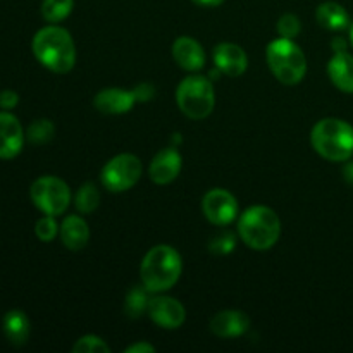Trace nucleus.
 I'll use <instances>...</instances> for the list:
<instances>
[{"mask_svg":"<svg viewBox=\"0 0 353 353\" xmlns=\"http://www.w3.org/2000/svg\"><path fill=\"white\" fill-rule=\"evenodd\" d=\"M33 54L41 65L64 74L74 68L76 48L71 34L61 26H45L33 37Z\"/></svg>","mask_w":353,"mask_h":353,"instance_id":"obj_1","label":"nucleus"},{"mask_svg":"<svg viewBox=\"0 0 353 353\" xmlns=\"http://www.w3.org/2000/svg\"><path fill=\"white\" fill-rule=\"evenodd\" d=\"M181 257L169 245H157L147 252L140 268L141 283L152 293L171 290L181 276Z\"/></svg>","mask_w":353,"mask_h":353,"instance_id":"obj_2","label":"nucleus"},{"mask_svg":"<svg viewBox=\"0 0 353 353\" xmlns=\"http://www.w3.org/2000/svg\"><path fill=\"white\" fill-rule=\"evenodd\" d=\"M314 150L331 162L350 161L353 155V126L338 117L321 119L310 133Z\"/></svg>","mask_w":353,"mask_h":353,"instance_id":"obj_3","label":"nucleus"},{"mask_svg":"<svg viewBox=\"0 0 353 353\" xmlns=\"http://www.w3.org/2000/svg\"><path fill=\"white\" fill-rule=\"evenodd\" d=\"M238 233L254 250H268L274 247L281 234V223L278 214L264 205H255L245 210L238 221Z\"/></svg>","mask_w":353,"mask_h":353,"instance_id":"obj_4","label":"nucleus"},{"mask_svg":"<svg viewBox=\"0 0 353 353\" xmlns=\"http://www.w3.org/2000/svg\"><path fill=\"white\" fill-rule=\"evenodd\" d=\"M269 69L285 85H296L305 78L307 59L302 48L290 38H278L265 50Z\"/></svg>","mask_w":353,"mask_h":353,"instance_id":"obj_5","label":"nucleus"},{"mask_svg":"<svg viewBox=\"0 0 353 353\" xmlns=\"http://www.w3.org/2000/svg\"><path fill=\"white\" fill-rule=\"evenodd\" d=\"M176 102L179 110L190 119H205L216 103L212 83L205 76H188L176 90Z\"/></svg>","mask_w":353,"mask_h":353,"instance_id":"obj_6","label":"nucleus"},{"mask_svg":"<svg viewBox=\"0 0 353 353\" xmlns=\"http://www.w3.org/2000/svg\"><path fill=\"white\" fill-rule=\"evenodd\" d=\"M31 200L34 207L47 216H61L71 202L69 186L55 176H41L31 185Z\"/></svg>","mask_w":353,"mask_h":353,"instance_id":"obj_7","label":"nucleus"},{"mask_svg":"<svg viewBox=\"0 0 353 353\" xmlns=\"http://www.w3.org/2000/svg\"><path fill=\"white\" fill-rule=\"evenodd\" d=\"M141 176V162L133 154H121L110 159L102 169V185L110 192H126L133 188Z\"/></svg>","mask_w":353,"mask_h":353,"instance_id":"obj_8","label":"nucleus"},{"mask_svg":"<svg viewBox=\"0 0 353 353\" xmlns=\"http://www.w3.org/2000/svg\"><path fill=\"white\" fill-rule=\"evenodd\" d=\"M203 216L216 226H228L236 219L238 202L228 190L214 188L202 200Z\"/></svg>","mask_w":353,"mask_h":353,"instance_id":"obj_9","label":"nucleus"},{"mask_svg":"<svg viewBox=\"0 0 353 353\" xmlns=\"http://www.w3.org/2000/svg\"><path fill=\"white\" fill-rule=\"evenodd\" d=\"M147 314L159 327L164 330H178L186 319L185 307L171 296H154L148 300Z\"/></svg>","mask_w":353,"mask_h":353,"instance_id":"obj_10","label":"nucleus"},{"mask_svg":"<svg viewBox=\"0 0 353 353\" xmlns=\"http://www.w3.org/2000/svg\"><path fill=\"white\" fill-rule=\"evenodd\" d=\"M24 131L19 119L10 112H0V159L10 161L23 150Z\"/></svg>","mask_w":353,"mask_h":353,"instance_id":"obj_11","label":"nucleus"},{"mask_svg":"<svg viewBox=\"0 0 353 353\" xmlns=\"http://www.w3.org/2000/svg\"><path fill=\"white\" fill-rule=\"evenodd\" d=\"M181 171V155L174 148H164L148 165V176L155 185H169Z\"/></svg>","mask_w":353,"mask_h":353,"instance_id":"obj_12","label":"nucleus"},{"mask_svg":"<svg viewBox=\"0 0 353 353\" xmlns=\"http://www.w3.org/2000/svg\"><path fill=\"white\" fill-rule=\"evenodd\" d=\"M214 62L226 76L238 78L248 68V57L241 47L234 43H221L214 48Z\"/></svg>","mask_w":353,"mask_h":353,"instance_id":"obj_13","label":"nucleus"},{"mask_svg":"<svg viewBox=\"0 0 353 353\" xmlns=\"http://www.w3.org/2000/svg\"><path fill=\"white\" fill-rule=\"evenodd\" d=\"M134 100H137L134 92L121 88H105L97 93L95 99H93V105L102 114L116 116V114H124L133 109Z\"/></svg>","mask_w":353,"mask_h":353,"instance_id":"obj_14","label":"nucleus"},{"mask_svg":"<svg viewBox=\"0 0 353 353\" xmlns=\"http://www.w3.org/2000/svg\"><path fill=\"white\" fill-rule=\"evenodd\" d=\"M250 326V319L241 310H223L210 321V330L219 338L241 336Z\"/></svg>","mask_w":353,"mask_h":353,"instance_id":"obj_15","label":"nucleus"},{"mask_svg":"<svg viewBox=\"0 0 353 353\" xmlns=\"http://www.w3.org/2000/svg\"><path fill=\"white\" fill-rule=\"evenodd\" d=\"M172 57L179 68L186 71H200L205 64V54L196 40L190 37H179L172 43Z\"/></svg>","mask_w":353,"mask_h":353,"instance_id":"obj_16","label":"nucleus"},{"mask_svg":"<svg viewBox=\"0 0 353 353\" xmlns=\"http://www.w3.org/2000/svg\"><path fill=\"white\" fill-rule=\"evenodd\" d=\"M327 74L338 90L353 93V55L347 50L334 52L327 64Z\"/></svg>","mask_w":353,"mask_h":353,"instance_id":"obj_17","label":"nucleus"},{"mask_svg":"<svg viewBox=\"0 0 353 353\" xmlns=\"http://www.w3.org/2000/svg\"><path fill=\"white\" fill-rule=\"evenodd\" d=\"M61 240L69 250H81L90 240L88 224L79 216H68L61 224Z\"/></svg>","mask_w":353,"mask_h":353,"instance_id":"obj_18","label":"nucleus"},{"mask_svg":"<svg viewBox=\"0 0 353 353\" xmlns=\"http://www.w3.org/2000/svg\"><path fill=\"white\" fill-rule=\"evenodd\" d=\"M3 334L14 347H21L30 338V319L23 310H9L2 321Z\"/></svg>","mask_w":353,"mask_h":353,"instance_id":"obj_19","label":"nucleus"},{"mask_svg":"<svg viewBox=\"0 0 353 353\" xmlns=\"http://www.w3.org/2000/svg\"><path fill=\"white\" fill-rule=\"evenodd\" d=\"M317 21L323 28L331 31H341L350 24V16L347 9L338 2H324L317 7Z\"/></svg>","mask_w":353,"mask_h":353,"instance_id":"obj_20","label":"nucleus"},{"mask_svg":"<svg viewBox=\"0 0 353 353\" xmlns=\"http://www.w3.org/2000/svg\"><path fill=\"white\" fill-rule=\"evenodd\" d=\"M74 0H43L41 2V16L48 23H59L71 14Z\"/></svg>","mask_w":353,"mask_h":353,"instance_id":"obj_21","label":"nucleus"},{"mask_svg":"<svg viewBox=\"0 0 353 353\" xmlns=\"http://www.w3.org/2000/svg\"><path fill=\"white\" fill-rule=\"evenodd\" d=\"M76 209L83 214H90L99 207L100 203V192L93 183H85L81 188L76 192L74 196Z\"/></svg>","mask_w":353,"mask_h":353,"instance_id":"obj_22","label":"nucleus"},{"mask_svg":"<svg viewBox=\"0 0 353 353\" xmlns=\"http://www.w3.org/2000/svg\"><path fill=\"white\" fill-rule=\"evenodd\" d=\"M148 290L145 288H140V286H137V288L131 290L130 293H128L126 296V302H124V310H126V316L131 317V319H137V317H140L141 314L147 312L148 309V295H147Z\"/></svg>","mask_w":353,"mask_h":353,"instance_id":"obj_23","label":"nucleus"},{"mask_svg":"<svg viewBox=\"0 0 353 353\" xmlns=\"http://www.w3.org/2000/svg\"><path fill=\"white\" fill-rule=\"evenodd\" d=\"M54 131H55V128L50 121L38 119V121H34L30 128H28L26 137L31 143L41 145V143H47V141L52 140V137H54Z\"/></svg>","mask_w":353,"mask_h":353,"instance_id":"obj_24","label":"nucleus"},{"mask_svg":"<svg viewBox=\"0 0 353 353\" xmlns=\"http://www.w3.org/2000/svg\"><path fill=\"white\" fill-rule=\"evenodd\" d=\"M74 353H110V347L99 336L93 334H86V336L79 338L72 347Z\"/></svg>","mask_w":353,"mask_h":353,"instance_id":"obj_25","label":"nucleus"},{"mask_svg":"<svg viewBox=\"0 0 353 353\" xmlns=\"http://www.w3.org/2000/svg\"><path fill=\"white\" fill-rule=\"evenodd\" d=\"M59 231L61 230L57 228L54 216H47V214H45V217L38 219L37 224H34V233H37V236L41 241H52L57 236Z\"/></svg>","mask_w":353,"mask_h":353,"instance_id":"obj_26","label":"nucleus"},{"mask_svg":"<svg viewBox=\"0 0 353 353\" xmlns=\"http://www.w3.org/2000/svg\"><path fill=\"white\" fill-rule=\"evenodd\" d=\"M302 26H300V21L295 14H285L281 16V19L278 21V31L283 38H295L300 33Z\"/></svg>","mask_w":353,"mask_h":353,"instance_id":"obj_27","label":"nucleus"},{"mask_svg":"<svg viewBox=\"0 0 353 353\" xmlns=\"http://www.w3.org/2000/svg\"><path fill=\"white\" fill-rule=\"evenodd\" d=\"M17 102H19V95H17L14 90H3V92L0 93V107H2V109H14V107L17 105Z\"/></svg>","mask_w":353,"mask_h":353,"instance_id":"obj_28","label":"nucleus"},{"mask_svg":"<svg viewBox=\"0 0 353 353\" xmlns=\"http://www.w3.org/2000/svg\"><path fill=\"white\" fill-rule=\"evenodd\" d=\"M212 245H219V248L214 250L216 254H228V252H231L234 248V236H231V234H221L219 238H216L212 241Z\"/></svg>","mask_w":353,"mask_h":353,"instance_id":"obj_29","label":"nucleus"},{"mask_svg":"<svg viewBox=\"0 0 353 353\" xmlns=\"http://www.w3.org/2000/svg\"><path fill=\"white\" fill-rule=\"evenodd\" d=\"M133 92H134V97H137V100H140V102H145V100H148V99H152V97H154V86L143 83V85H138L137 88L133 90Z\"/></svg>","mask_w":353,"mask_h":353,"instance_id":"obj_30","label":"nucleus"},{"mask_svg":"<svg viewBox=\"0 0 353 353\" xmlns=\"http://www.w3.org/2000/svg\"><path fill=\"white\" fill-rule=\"evenodd\" d=\"M152 352H155V348L152 347L150 343H145V341H140V343H134L126 348V353H152Z\"/></svg>","mask_w":353,"mask_h":353,"instance_id":"obj_31","label":"nucleus"},{"mask_svg":"<svg viewBox=\"0 0 353 353\" xmlns=\"http://www.w3.org/2000/svg\"><path fill=\"white\" fill-rule=\"evenodd\" d=\"M193 3L196 6H202V7H217L224 2V0H192Z\"/></svg>","mask_w":353,"mask_h":353,"instance_id":"obj_32","label":"nucleus"},{"mask_svg":"<svg viewBox=\"0 0 353 353\" xmlns=\"http://www.w3.org/2000/svg\"><path fill=\"white\" fill-rule=\"evenodd\" d=\"M345 179H347L348 183H352L353 185V162H350V164L345 165Z\"/></svg>","mask_w":353,"mask_h":353,"instance_id":"obj_33","label":"nucleus"},{"mask_svg":"<svg viewBox=\"0 0 353 353\" xmlns=\"http://www.w3.org/2000/svg\"><path fill=\"white\" fill-rule=\"evenodd\" d=\"M333 48L334 52H343L347 50V43H345V40H341V38H336V40L333 41Z\"/></svg>","mask_w":353,"mask_h":353,"instance_id":"obj_34","label":"nucleus"},{"mask_svg":"<svg viewBox=\"0 0 353 353\" xmlns=\"http://www.w3.org/2000/svg\"><path fill=\"white\" fill-rule=\"evenodd\" d=\"M350 41H352V45H353V24H352V28H350Z\"/></svg>","mask_w":353,"mask_h":353,"instance_id":"obj_35","label":"nucleus"}]
</instances>
